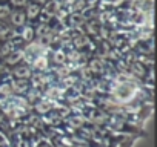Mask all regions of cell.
<instances>
[{
    "label": "cell",
    "mask_w": 157,
    "mask_h": 147,
    "mask_svg": "<svg viewBox=\"0 0 157 147\" xmlns=\"http://www.w3.org/2000/svg\"><path fill=\"white\" fill-rule=\"evenodd\" d=\"M134 94H136V86L132 83H120V84L114 86V91H113V95H114L116 101H119V103L131 101Z\"/></svg>",
    "instance_id": "cell-1"
},
{
    "label": "cell",
    "mask_w": 157,
    "mask_h": 147,
    "mask_svg": "<svg viewBox=\"0 0 157 147\" xmlns=\"http://www.w3.org/2000/svg\"><path fill=\"white\" fill-rule=\"evenodd\" d=\"M49 103H46V100H43L42 103H39V104H36V109L39 110V112H48L49 110Z\"/></svg>",
    "instance_id": "cell-11"
},
{
    "label": "cell",
    "mask_w": 157,
    "mask_h": 147,
    "mask_svg": "<svg viewBox=\"0 0 157 147\" xmlns=\"http://www.w3.org/2000/svg\"><path fill=\"white\" fill-rule=\"evenodd\" d=\"M74 43L77 48H82L88 43V37L86 35H77V37H74Z\"/></svg>",
    "instance_id": "cell-9"
},
{
    "label": "cell",
    "mask_w": 157,
    "mask_h": 147,
    "mask_svg": "<svg viewBox=\"0 0 157 147\" xmlns=\"http://www.w3.org/2000/svg\"><path fill=\"white\" fill-rule=\"evenodd\" d=\"M26 3V0H13V5H16V6H23Z\"/></svg>",
    "instance_id": "cell-17"
},
{
    "label": "cell",
    "mask_w": 157,
    "mask_h": 147,
    "mask_svg": "<svg viewBox=\"0 0 157 147\" xmlns=\"http://www.w3.org/2000/svg\"><path fill=\"white\" fill-rule=\"evenodd\" d=\"M11 23H13L14 26H22V25L25 23V13H22V11H14V13L11 14Z\"/></svg>",
    "instance_id": "cell-3"
},
{
    "label": "cell",
    "mask_w": 157,
    "mask_h": 147,
    "mask_svg": "<svg viewBox=\"0 0 157 147\" xmlns=\"http://www.w3.org/2000/svg\"><path fill=\"white\" fill-rule=\"evenodd\" d=\"M54 60H56L57 63H63V61H65V52H63V51H56Z\"/></svg>",
    "instance_id": "cell-14"
},
{
    "label": "cell",
    "mask_w": 157,
    "mask_h": 147,
    "mask_svg": "<svg viewBox=\"0 0 157 147\" xmlns=\"http://www.w3.org/2000/svg\"><path fill=\"white\" fill-rule=\"evenodd\" d=\"M22 60V51H14V52H10V55L6 57V63L10 64H16L17 61Z\"/></svg>",
    "instance_id": "cell-5"
},
{
    "label": "cell",
    "mask_w": 157,
    "mask_h": 147,
    "mask_svg": "<svg viewBox=\"0 0 157 147\" xmlns=\"http://www.w3.org/2000/svg\"><path fill=\"white\" fill-rule=\"evenodd\" d=\"M91 70H93V72H100V70H102V63H100L99 60H94V61L91 63Z\"/></svg>",
    "instance_id": "cell-15"
},
{
    "label": "cell",
    "mask_w": 157,
    "mask_h": 147,
    "mask_svg": "<svg viewBox=\"0 0 157 147\" xmlns=\"http://www.w3.org/2000/svg\"><path fill=\"white\" fill-rule=\"evenodd\" d=\"M0 147H11V145H10V139H8L6 135L2 133V132H0Z\"/></svg>",
    "instance_id": "cell-13"
},
{
    "label": "cell",
    "mask_w": 157,
    "mask_h": 147,
    "mask_svg": "<svg viewBox=\"0 0 157 147\" xmlns=\"http://www.w3.org/2000/svg\"><path fill=\"white\" fill-rule=\"evenodd\" d=\"M39 13H40V8H39V5H29V8H28V19H34V17H37L39 16Z\"/></svg>",
    "instance_id": "cell-8"
},
{
    "label": "cell",
    "mask_w": 157,
    "mask_h": 147,
    "mask_svg": "<svg viewBox=\"0 0 157 147\" xmlns=\"http://www.w3.org/2000/svg\"><path fill=\"white\" fill-rule=\"evenodd\" d=\"M60 95H62V91L59 88H51V89L46 91V97L51 98V100H57Z\"/></svg>",
    "instance_id": "cell-6"
},
{
    "label": "cell",
    "mask_w": 157,
    "mask_h": 147,
    "mask_svg": "<svg viewBox=\"0 0 157 147\" xmlns=\"http://www.w3.org/2000/svg\"><path fill=\"white\" fill-rule=\"evenodd\" d=\"M10 8L8 6H0V19H5L6 16H10Z\"/></svg>",
    "instance_id": "cell-16"
},
{
    "label": "cell",
    "mask_w": 157,
    "mask_h": 147,
    "mask_svg": "<svg viewBox=\"0 0 157 147\" xmlns=\"http://www.w3.org/2000/svg\"><path fill=\"white\" fill-rule=\"evenodd\" d=\"M22 37H23V40L29 41V40L34 37V29H33V28H29V26H26V28L23 29V34H22Z\"/></svg>",
    "instance_id": "cell-10"
},
{
    "label": "cell",
    "mask_w": 157,
    "mask_h": 147,
    "mask_svg": "<svg viewBox=\"0 0 157 147\" xmlns=\"http://www.w3.org/2000/svg\"><path fill=\"white\" fill-rule=\"evenodd\" d=\"M71 123V126H74V127H80V126H83V118H80V117H74L72 120H69Z\"/></svg>",
    "instance_id": "cell-12"
},
{
    "label": "cell",
    "mask_w": 157,
    "mask_h": 147,
    "mask_svg": "<svg viewBox=\"0 0 157 147\" xmlns=\"http://www.w3.org/2000/svg\"><path fill=\"white\" fill-rule=\"evenodd\" d=\"M69 22H71V25L78 26V25H82V22H83V16H80L78 13H74V14H71Z\"/></svg>",
    "instance_id": "cell-7"
},
{
    "label": "cell",
    "mask_w": 157,
    "mask_h": 147,
    "mask_svg": "<svg viewBox=\"0 0 157 147\" xmlns=\"http://www.w3.org/2000/svg\"><path fill=\"white\" fill-rule=\"evenodd\" d=\"M33 66H34V69H37V70H45V69L48 67V60H46V57H45V55H39V57L33 61Z\"/></svg>",
    "instance_id": "cell-4"
},
{
    "label": "cell",
    "mask_w": 157,
    "mask_h": 147,
    "mask_svg": "<svg viewBox=\"0 0 157 147\" xmlns=\"http://www.w3.org/2000/svg\"><path fill=\"white\" fill-rule=\"evenodd\" d=\"M14 74H16V77H17L19 80H26V78L31 77V70H29L28 66H19V67L14 70Z\"/></svg>",
    "instance_id": "cell-2"
},
{
    "label": "cell",
    "mask_w": 157,
    "mask_h": 147,
    "mask_svg": "<svg viewBox=\"0 0 157 147\" xmlns=\"http://www.w3.org/2000/svg\"><path fill=\"white\" fill-rule=\"evenodd\" d=\"M42 3H48V2H51V0H40Z\"/></svg>",
    "instance_id": "cell-18"
}]
</instances>
